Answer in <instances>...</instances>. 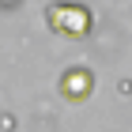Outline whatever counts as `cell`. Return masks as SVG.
<instances>
[{
    "label": "cell",
    "instance_id": "7a4b0ae2",
    "mask_svg": "<svg viewBox=\"0 0 132 132\" xmlns=\"http://www.w3.org/2000/svg\"><path fill=\"white\" fill-rule=\"evenodd\" d=\"M91 87H94V76H91L87 68H72V72H64V76H61V94H64V98H72V102L87 98Z\"/></svg>",
    "mask_w": 132,
    "mask_h": 132
},
{
    "label": "cell",
    "instance_id": "6da1fadb",
    "mask_svg": "<svg viewBox=\"0 0 132 132\" xmlns=\"http://www.w3.org/2000/svg\"><path fill=\"white\" fill-rule=\"evenodd\" d=\"M45 23H49L57 34L64 38H87L91 34V11L83 8V4H72V0H57L45 8Z\"/></svg>",
    "mask_w": 132,
    "mask_h": 132
}]
</instances>
